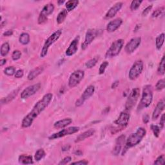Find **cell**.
<instances>
[{"label":"cell","mask_w":165,"mask_h":165,"mask_svg":"<svg viewBox=\"0 0 165 165\" xmlns=\"http://www.w3.org/2000/svg\"><path fill=\"white\" fill-rule=\"evenodd\" d=\"M52 98L53 95L51 93H48L45 94L41 98V99H40L39 101L36 103L33 110L23 119L21 122V126L23 128H26L30 127L33 125L34 121L48 106V104L52 99Z\"/></svg>","instance_id":"obj_1"},{"label":"cell","mask_w":165,"mask_h":165,"mask_svg":"<svg viewBox=\"0 0 165 165\" xmlns=\"http://www.w3.org/2000/svg\"><path fill=\"white\" fill-rule=\"evenodd\" d=\"M146 130L145 128L143 127H140L135 133H133L129 137H128L125 146H124V148L122 152V155H124L129 148L134 147V146L137 145L140 143V142L143 139V137L146 135Z\"/></svg>","instance_id":"obj_2"},{"label":"cell","mask_w":165,"mask_h":165,"mask_svg":"<svg viewBox=\"0 0 165 165\" xmlns=\"http://www.w3.org/2000/svg\"><path fill=\"white\" fill-rule=\"evenodd\" d=\"M153 100V88L152 85H146L143 87V92H142V97L137 111L148 107L151 104Z\"/></svg>","instance_id":"obj_3"},{"label":"cell","mask_w":165,"mask_h":165,"mask_svg":"<svg viewBox=\"0 0 165 165\" xmlns=\"http://www.w3.org/2000/svg\"><path fill=\"white\" fill-rule=\"evenodd\" d=\"M61 34H62V30H58L57 31L54 32V33L51 36H49V38L45 41L40 54V56L41 58H45L46 56H47L49 47L59 39V38H60Z\"/></svg>","instance_id":"obj_4"},{"label":"cell","mask_w":165,"mask_h":165,"mask_svg":"<svg viewBox=\"0 0 165 165\" xmlns=\"http://www.w3.org/2000/svg\"><path fill=\"white\" fill-rule=\"evenodd\" d=\"M124 40L123 39H119L116 40L112 43L107 52L105 54L106 58H111L117 56L121 51L124 46Z\"/></svg>","instance_id":"obj_5"},{"label":"cell","mask_w":165,"mask_h":165,"mask_svg":"<svg viewBox=\"0 0 165 165\" xmlns=\"http://www.w3.org/2000/svg\"><path fill=\"white\" fill-rule=\"evenodd\" d=\"M144 63L141 59L137 60L133 64L129 71V79L130 80H135L138 77L143 70Z\"/></svg>","instance_id":"obj_6"},{"label":"cell","mask_w":165,"mask_h":165,"mask_svg":"<svg viewBox=\"0 0 165 165\" xmlns=\"http://www.w3.org/2000/svg\"><path fill=\"white\" fill-rule=\"evenodd\" d=\"M140 96V89L139 88L133 89L129 96L126 100V102L125 104V111H129L134 107L135 104L137 103V100H138Z\"/></svg>","instance_id":"obj_7"},{"label":"cell","mask_w":165,"mask_h":165,"mask_svg":"<svg viewBox=\"0 0 165 165\" xmlns=\"http://www.w3.org/2000/svg\"><path fill=\"white\" fill-rule=\"evenodd\" d=\"M54 11V5L53 3H48L47 5H45L39 15L38 19V23L41 25L45 23V22H47L48 16L51 14L52 13H53Z\"/></svg>","instance_id":"obj_8"},{"label":"cell","mask_w":165,"mask_h":165,"mask_svg":"<svg viewBox=\"0 0 165 165\" xmlns=\"http://www.w3.org/2000/svg\"><path fill=\"white\" fill-rule=\"evenodd\" d=\"M79 129L80 128L78 126H71L69 128H65V129H63L61 131L52 134L51 135L49 136L48 139L50 140H54V139L61 138V137H63L67 135L74 134H76V133H77V132H79Z\"/></svg>","instance_id":"obj_9"},{"label":"cell","mask_w":165,"mask_h":165,"mask_svg":"<svg viewBox=\"0 0 165 165\" xmlns=\"http://www.w3.org/2000/svg\"><path fill=\"white\" fill-rule=\"evenodd\" d=\"M84 76L85 72L83 70H76L70 76L69 79H68V86L70 88H74L79 84V82L84 78Z\"/></svg>","instance_id":"obj_10"},{"label":"cell","mask_w":165,"mask_h":165,"mask_svg":"<svg viewBox=\"0 0 165 165\" xmlns=\"http://www.w3.org/2000/svg\"><path fill=\"white\" fill-rule=\"evenodd\" d=\"M95 92V86L94 85H89L85 90L83 93L82 94L81 97L76 101V107H79L81 105L86 101L87 99H89L92 95H93Z\"/></svg>","instance_id":"obj_11"},{"label":"cell","mask_w":165,"mask_h":165,"mask_svg":"<svg viewBox=\"0 0 165 165\" xmlns=\"http://www.w3.org/2000/svg\"><path fill=\"white\" fill-rule=\"evenodd\" d=\"M99 30L94 29H90L87 30L85 35V39L84 43L82 44L81 48L82 50H85L89 45H90L95 38L99 35Z\"/></svg>","instance_id":"obj_12"},{"label":"cell","mask_w":165,"mask_h":165,"mask_svg":"<svg viewBox=\"0 0 165 165\" xmlns=\"http://www.w3.org/2000/svg\"><path fill=\"white\" fill-rule=\"evenodd\" d=\"M41 89V84L37 83L29 86L21 92V98L22 99H26L30 98V96L34 95L37 93L39 90Z\"/></svg>","instance_id":"obj_13"},{"label":"cell","mask_w":165,"mask_h":165,"mask_svg":"<svg viewBox=\"0 0 165 165\" xmlns=\"http://www.w3.org/2000/svg\"><path fill=\"white\" fill-rule=\"evenodd\" d=\"M130 115V114L128 112V111H125L121 112L120 115L119 116L118 118L114 121V124L118 126H120L122 129L125 128L129 123Z\"/></svg>","instance_id":"obj_14"},{"label":"cell","mask_w":165,"mask_h":165,"mask_svg":"<svg viewBox=\"0 0 165 165\" xmlns=\"http://www.w3.org/2000/svg\"><path fill=\"white\" fill-rule=\"evenodd\" d=\"M141 43V38L140 37H137L132 38L129 42H128L126 46H125V52L130 54L134 52L135 50L139 47Z\"/></svg>","instance_id":"obj_15"},{"label":"cell","mask_w":165,"mask_h":165,"mask_svg":"<svg viewBox=\"0 0 165 165\" xmlns=\"http://www.w3.org/2000/svg\"><path fill=\"white\" fill-rule=\"evenodd\" d=\"M79 36H77L74 39L71 43L70 44L69 47L66 50V55L67 56H72L75 54L78 49V44L79 41Z\"/></svg>","instance_id":"obj_16"},{"label":"cell","mask_w":165,"mask_h":165,"mask_svg":"<svg viewBox=\"0 0 165 165\" xmlns=\"http://www.w3.org/2000/svg\"><path fill=\"white\" fill-rule=\"evenodd\" d=\"M125 135H121L120 137H118L116 141V145L114 146V148L112 150V154L115 156H117V155L121 153L122 151V146L125 143Z\"/></svg>","instance_id":"obj_17"},{"label":"cell","mask_w":165,"mask_h":165,"mask_svg":"<svg viewBox=\"0 0 165 165\" xmlns=\"http://www.w3.org/2000/svg\"><path fill=\"white\" fill-rule=\"evenodd\" d=\"M123 5V3L122 2L116 3L114 6H112L111 8L109 9L108 11L107 12L106 14H105V16H104L105 19L106 20L111 19V18L115 16L117 14V13L121 9Z\"/></svg>","instance_id":"obj_18"},{"label":"cell","mask_w":165,"mask_h":165,"mask_svg":"<svg viewBox=\"0 0 165 165\" xmlns=\"http://www.w3.org/2000/svg\"><path fill=\"white\" fill-rule=\"evenodd\" d=\"M123 23V20L120 17L116 18L111 21H110L107 26V30L108 33H114L120 28Z\"/></svg>","instance_id":"obj_19"},{"label":"cell","mask_w":165,"mask_h":165,"mask_svg":"<svg viewBox=\"0 0 165 165\" xmlns=\"http://www.w3.org/2000/svg\"><path fill=\"white\" fill-rule=\"evenodd\" d=\"M164 100H161L158 102L156 107H155L154 111L152 114V119L153 120H156L161 115L162 112L164 111Z\"/></svg>","instance_id":"obj_20"},{"label":"cell","mask_w":165,"mask_h":165,"mask_svg":"<svg viewBox=\"0 0 165 165\" xmlns=\"http://www.w3.org/2000/svg\"><path fill=\"white\" fill-rule=\"evenodd\" d=\"M72 123V120L71 118L67 117V118H64L63 120H59L56 121L54 124V128H57V129H60V128H64L66 126L70 125V124Z\"/></svg>","instance_id":"obj_21"},{"label":"cell","mask_w":165,"mask_h":165,"mask_svg":"<svg viewBox=\"0 0 165 165\" xmlns=\"http://www.w3.org/2000/svg\"><path fill=\"white\" fill-rule=\"evenodd\" d=\"M43 70H44L43 66H39L38 67L34 68L33 70H32L29 72L28 76H27V79L30 81L34 79L36 77H37L38 76H39L41 73L43 72Z\"/></svg>","instance_id":"obj_22"},{"label":"cell","mask_w":165,"mask_h":165,"mask_svg":"<svg viewBox=\"0 0 165 165\" xmlns=\"http://www.w3.org/2000/svg\"><path fill=\"white\" fill-rule=\"evenodd\" d=\"M95 132V130L94 129H89L87 131L82 133V134H79L78 136L77 137L76 139L75 140V143H79L81 141H84L86 138H89V137L92 136L94 135Z\"/></svg>","instance_id":"obj_23"},{"label":"cell","mask_w":165,"mask_h":165,"mask_svg":"<svg viewBox=\"0 0 165 165\" xmlns=\"http://www.w3.org/2000/svg\"><path fill=\"white\" fill-rule=\"evenodd\" d=\"M19 92H20V88L17 89H16L14 90H13L11 94H9L7 96L6 98L2 99V100H1L2 104H7L8 103H10L11 101H12L13 99H14V98L17 95L18 93H19Z\"/></svg>","instance_id":"obj_24"},{"label":"cell","mask_w":165,"mask_h":165,"mask_svg":"<svg viewBox=\"0 0 165 165\" xmlns=\"http://www.w3.org/2000/svg\"><path fill=\"white\" fill-rule=\"evenodd\" d=\"M18 161H19L20 163L22 164H31L34 163L33 157L31 155L25 154L20 155L19 157H18Z\"/></svg>","instance_id":"obj_25"},{"label":"cell","mask_w":165,"mask_h":165,"mask_svg":"<svg viewBox=\"0 0 165 165\" xmlns=\"http://www.w3.org/2000/svg\"><path fill=\"white\" fill-rule=\"evenodd\" d=\"M78 0H70V1H68L65 4L67 11L68 12H70L73 11L74 8L77 7V5H78Z\"/></svg>","instance_id":"obj_26"},{"label":"cell","mask_w":165,"mask_h":165,"mask_svg":"<svg viewBox=\"0 0 165 165\" xmlns=\"http://www.w3.org/2000/svg\"><path fill=\"white\" fill-rule=\"evenodd\" d=\"M68 14V11H67V9H63V10L58 14V17H57V23L58 24H61L62 23L64 22V21L65 20L66 17Z\"/></svg>","instance_id":"obj_27"},{"label":"cell","mask_w":165,"mask_h":165,"mask_svg":"<svg viewBox=\"0 0 165 165\" xmlns=\"http://www.w3.org/2000/svg\"><path fill=\"white\" fill-rule=\"evenodd\" d=\"M30 35L28 33H22L19 38V41L20 43H21L23 45H26L27 44H29L30 42Z\"/></svg>","instance_id":"obj_28"},{"label":"cell","mask_w":165,"mask_h":165,"mask_svg":"<svg viewBox=\"0 0 165 165\" xmlns=\"http://www.w3.org/2000/svg\"><path fill=\"white\" fill-rule=\"evenodd\" d=\"M10 45L8 43L5 42L2 45L1 49H0V54H1L2 56H6L10 51Z\"/></svg>","instance_id":"obj_29"},{"label":"cell","mask_w":165,"mask_h":165,"mask_svg":"<svg viewBox=\"0 0 165 165\" xmlns=\"http://www.w3.org/2000/svg\"><path fill=\"white\" fill-rule=\"evenodd\" d=\"M164 41V34L162 33L159 35L155 39V45H156V48L158 50H160L163 47Z\"/></svg>","instance_id":"obj_30"},{"label":"cell","mask_w":165,"mask_h":165,"mask_svg":"<svg viewBox=\"0 0 165 165\" xmlns=\"http://www.w3.org/2000/svg\"><path fill=\"white\" fill-rule=\"evenodd\" d=\"M158 74L159 75H164L165 72V56H163L161 61L159 65V67L157 69Z\"/></svg>","instance_id":"obj_31"},{"label":"cell","mask_w":165,"mask_h":165,"mask_svg":"<svg viewBox=\"0 0 165 165\" xmlns=\"http://www.w3.org/2000/svg\"><path fill=\"white\" fill-rule=\"evenodd\" d=\"M45 155H46V153L43 149L42 148L39 149L36 151V152L35 154L34 159L36 161H39L40 160L42 159L45 156Z\"/></svg>","instance_id":"obj_32"},{"label":"cell","mask_w":165,"mask_h":165,"mask_svg":"<svg viewBox=\"0 0 165 165\" xmlns=\"http://www.w3.org/2000/svg\"><path fill=\"white\" fill-rule=\"evenodd\" d=\"M98 59H99V57H95L92 59H90V60H89L86 63V64H85L86 67L87 68H93L95 66L96 64H97V63L98 61Z\"/></svg>","instance_id":"obj_33"},{"label":"cell","mask_w":165,"mask_h":165,"mask_svg":"<svg viewBox=\"0 0 165 165\" xmlns=\"http://www.w3.org/2000/svg\"><path fill=\"white\" fill-rule=\"evenodd\" d=\"M150 129L153 132V134L155 137H159L160 135V132H161V128H160L159 126L155 125H151Z\"/></svg>","instance_id":"obj_34"},{"label":"cell","mask_w":165,"mask_h":165,"mask_svg":"<svg viewBox=\"0 0 165 165\" xmlns=\"http://www.w3.org/2000/svg\"><path fill=\"white\" fill-rule=\"evenodd\" d=\"M4 73L5 74H6L7 76H13L14 74H16V68L12 66L8 67L4 70Z\"/></svg>","instance_id":"obj_35"},{"label":"cell","mask_w":165,"mask_h":165,"mask_svg":"<svg viewBox=\"0 0 165 165\" xmlns=\"http://www.w3.org/2000/svg\"><path fill=\"white\" fill-rule=\"evenodd\" d=\"M143 3V1H139V0H138V1H136V0H134V1H132L131 4H130V9L131 11H136L137 8H138L141 4Z\"/></svg>","instance_id":"obj_36"},{"label":"cell","mask_w":165,"mask_h":165,"mask_svg":"<svg viewBox=\"0 0 165 165\" xmlns=\"http://www.w3.org/2000/svg\"><path fill=\"white\" fill-rule=\"evenodd\" d=\"M108 65H109V63L108 61H104L103 63L101 64V65L99 68V74L100 75L103 74Z\"/></svg>","instance_id":"obj_37"},{"label":"cell","mask_w":165,"mask_h":165,"mask_svg":"<svg viewBox=\"0 0 165 165\" xmlns=\"http://www.w3.org/2000/svg\"><path fill=\"white\" fill-rule=\"evenodd\" d=\"M164 87H165V81L164 79L159 80L157 82V84L155 85V89L158 91L162 90L163 89H164Z\"/></svg>","instance_id":"obj_38"},{"label":"cell","mask_w":165,"mask_h":165,"mask_svg":"<svg viewBox=\"0 0 165 165\" xmlns=\"http://www.w3.org/2000/svg\"><path fill=\"white\" fill-rule=\"evenodd\" d=\"M165 163V155L164 154H162L159 156L156 160L154 161V164L157 165H163Z\"/></svg>","instance_id":"obj_39"},{"label":"cell","mask_w":165,"mask_h":165,"mask_svg":"<svg viewBox=\"0 0 165 165\" xmlns=\"http://www.w3.org/2000/svg\"><path fill=\"white\" fill-rule=\"evenodd\" d=\"M21 57V52L19 50H16L12 54V59L14 61H17Z\"/></svg>","instance_id":"obj_40"},{"label":"cell","mask_w":165,"mask_h":165,"mask_svg":"<svg viewBox=\"0 0 165 165\" xmlns=\"http://www.w3.org/2000/svg\"><path fill=\"white\" fill-rule=\"evenodd\" d=\"M164 7H160L157 9H156L155 11H154V12L152 13V17H157L158 16H159L160 15H161L163 12H164Z\"/></svg>","instance_id":"obj_41"},{"label":"cell","mask_w":165,"mask_h":165,"mask_svg":"<svg viewBox=\"0 0 165 165\" xmlns=\"http://www.w3.org/2000/svg\"><path fill=\"white\" fill-rule=\"evenodd\" d=\"M72 161V158L71 157H69V156H67L66 157L64 158L63 160H61V161L59 163V165H63V164H67L68 163H69L70 161Z\"/></svg>","instance_id":"obj_42"},{"label":"cell","mask_w":165,"mask_h":165,"mask_svg":"<svg viewBox=\"0 0 165 165\" xmlns=\"http://www.w3.org/2000/svg\"><path fill=\"white\" fill-rule=\"evenodd\" d=\"M24 75V71L22 69H20L18 70L16 72V74H15V77L16 78H21V77L23 76Z\"/></svg>","instance_id":"obj_43"},{"label":"cell","mask_w":165,"mask_h":165,"mask_svg":"<svg viewBox=\"0 0 165 165\" xmlns=\"http://www.w3.org/2000/svg\"><path fill=\"white\" fill-rule=\"evenodd\" d=\"M152 7H153L152 5H149V6H148L147 7H146V8H145L144 11H143V12H142V15H143V16H146L150 12V11L152 10Z\"/></svg>","instance_id":"obj_44"},{"label":"cell","mask_w":165,"mask_h":165,"mask_svg":"<svg viewBox=\"0 0 165 165\" xmlns=\"http://www.w3.org/2000/svg\"><path fill=\"white\" fill-rule=\"evenodd\" d=\"M89 164V161H86L85 159L81 160V161H76V162H73L71 164H81V165H86Z\"/></svg>","instance_id":"obj_45"},{"label":"cell","mask_w":165,"mask_h":165,"mask_svg":"<svg viewBox=\"0 0 165 165\" xmlns=\"http://www.w3.org/2000/svg\"><path fill=\"white\" fill-rule=\"evenodd\" d=\"M14 32L12 30H7L5 32H4L3 36H5V37H8V36H11L12 35H13Z\"/></svg>","instance_id":"obj_46"},{"label":"cell","mask_w":165,"mask_h":165,"mask_svg":"<svg viewBox=\"0 0 165 165\" xmlns=\"http://www.w3.org/2000/svg\"><path fill=\"white\" fill-rule=\"evenodd\" d=\"M164 114H163V115L161 117V119H160V126H161V128H164V122H165V119H164Z\"/></svg>","instance_id":"obj_47"},{"label":"cell","mask_w":165,"mask_h":165,"mask_svg":"<svg viewBox=\"0 0 165 165\" xmlns=\"http://www.w3.org/2000/svg\"><path fill=\"white\" fill-rule=\"evenodd\" d=\"M150 121V116L148 114H145L143 117V121L145 124H147Z\"/></svg>","instance_id":"obj_48"},{"label":"cell","mask_w":165,"mask_h":165,"mask_svg":"<svg viewBox=\"0 0 165 165\" xmlns=\"http://www.w3.org/2000/svg\"><path fill=\"white\" fill-rule=\"evenodd\" d=\"M119 84H120V81H116L115 82H114L112 83V86H111L112 89H116L117 87V86L119 85Z\"/></svg>","instance_id":"obj_49"},{"label":"cell","mask_w":165,"mask_h":165,"mask_svg":"<svg viewBox=\"0 0 165 165\" xmlns=\"http://www.w3.org/2000/svg\"><path fill=\"white\" fill-rule=\"evenodd\" d=\"M6 63H7V59H5V58L2 59L1 60H0V66H1V67L3 66L4 65H5Z\"/></svg>","instance_id":"obj_50"},{"label":"cell","mask_w":165,"mask_h":165,"mask_svg":"<svg viewBox=\"0 0 165 165\" xmlns=\"http://www.w3.org/2000/svg\"><path fill=\"white\" fill-rule=\"evenodd\" d=\"M70 148V145H65L62 147V150L63 151H68L69 150Z\"/></svg>","instance_id":"obj_51"},{"label":"cell","mask_w":165,"mask_h":165,"mask_svg":"<svg viewBox=\"0 0 165 165\" xmlns=\"http://www.w3.org/2000/svg\"><path fill=\"white\" fill-rule=\"evenodd\" d=\"M74 154L76 155H81L82 154V152H81V150H77V151H76V152Z\"/></svg>","instance_id":"obj_52"},{"label":"cell","mask_w":165,"mask_h":165,"mask_svg":"<svg viewBox=\"0 0 165 165\" xmlns=\"http://www.w3.org/2000/svg\"><path fill=\"white\" fill-rule=\"evenodd\" d=\"M64 3H65V1H64V0H63V1H62V0H60V1H58V3L59 5H61V4H63Z\"/></svg>","instance_id":"obj_53"}]
</instances>
